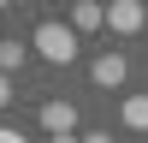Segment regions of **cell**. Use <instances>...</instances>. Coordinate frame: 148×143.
Here are the masks:
<instances>
[{
  "label": "cell",
  "mask_w": 148,
  "mask_h": 143,
  "mask_svg": "<svg viewBox=\"0 0 148 143\" xmlns=\"http://www.w3.org/2000/svg\"><path fill=\"white\" fill-rule=\"evenodd\" d=\"M30 48L47 60V66H71V60H77V30H71V24H59V18H47V24H36Z\"/></svg>",
  "instance_id": "6da1fadb"
},
{
  "label": "cell",
  "mask_w": 148,
  "mask_h": 143,
  "mask_svg": "<svg viewBox=\"0 0 148 143\" xmlns=\"http://www.w3.org/2000/svg\"><path fill=\"white\" fill-rule=\"evenodd\" d=\"M142 24H148V6H142V0H113V6H107V30H113V36H136Z\"/></svg>",
  "instance_id": "7a4b0ae2"
},
{
  "label": "cell",
  "mask_w": 148,
  "mask_h": 143,
  "mask_svg": "<svg viewBox=\"0 0 148 143\" xmlns=\"http://www.w3.org/2000/svg\"><path fill=\"white\" fill-rule=\"evenodd\" d=\"M89 78L101 83V90H119V83H125V54H95Z\"/></svg>",
  "instance_id": "3957f363"
},
{
  "label": "cell",
  "mask_w": 148,
  "mask_h": 143,
  "mask_svg": "<svg viewBox=\"0 0 148 143\" xmlns=\"http://www.w3.org/2000/svg\"><path fill=\"white\" fill-rule=\"evenodd\" d=\"M42 125H47V137L53 131H77V107L71 101H42Z\"/></svg>",
  "instance_id": "277c9868"
},
{
  "label": "cell",
  "mask_w": 148,
  "mask_h": 143,
  "mask_svg": "<svg viewBox=\"0 0 148 143\" xmlns=\"http://www.w3.org/2000/svg\"><path fill=\"white\" fill-rule=\"evenodd\" d=\"M101 24H107V6H95V0H71V30H101Z\"/></svg>",
  "instance_id": "5b68a950"
},
{
  "label": "cell",
  "mask_w": 148,
  "mask_h": 143,
  "mask_svg": "<svg viewBox=\"0 0 148 143\" xmlns=\"http://www.w3.org/2000/svg\"><path fill=\"white\" fill-rule=\"evenodd\" d=\"M119 119H125L130 131H148V95H125V101H119Z\"/></svg>",
  "instance_id": "8992f818"
},
{
  "label": "cell",
  "mask_w": 148,
  "mask_h": 143,
  "mask_svg": "<svg viewBox=\"0 0 148 143\" xmlns=\"http://www.w3.org/2000/svg\"><path fill=\"white\" fill-rule=\"evenodd\" d=\"M24 60L30 54H24L18 42H0V72H24Z\"/></svg>",
  "instance_id": "52a82bcc"
},
{
  "label": "cell",
  "mask_w": 148,
  "mask_h": 143,
  "mask_svg": "<svg viewBox=\"0 0 148 143\" xmlns=\"http://www.w3.org/2000/svg\"><path fill=\"white\" fill-rule=\"evenodd\" d=\"M6 101H12V78L0 72V107H6Z\"/></svg>",
  "instance_id": "ba28073f"
},
{
  "label": "cell",
  "mask_w": 148,
  "mask_h": 143,
  "mask_svg": "<svg viewBox=\"0 0 148 143\" xmlns=\"http://www.w3.org/2000/svg\"><path fill=\"white\" fill-rule=\"evenodd\" d=\"M47 143H83V137H77V131H53Z\"/></svg>",
  "instance_id": "9c48e42d"
},
{
  "label": "cell",
  "mask_w": 148,
  "mask_h": 143,
  "mask_svg": "<svg viewBox=\"0 0 148 143\" xmlns=\"http://www.w3.org/2000/svg\"><path fill=\"white\" fill-rule=\"evenodd\" d=\"M83 143H113V137H107V131H89V137H83Z\"/></svg>",
  "instance_id": "30bf717a"
},
{
  "label": "cell",
  "mask_w": 148,
  "mask_h": 143,
  "mask_svg": "<svg viewBox=\"0 0 148 143\" xmlns=\"http://www.w3.org/2000/svg\"><path fill=\"white\" fill-rule=\"evenodd\" d=\"M0 143H24V137H18V131H0Z\"/></svg>",
  "instance_id": "8fae6325"
},
{
  "label": "cell",
  "mask_w": 148,
  "mask_h": 143,
  "mask_svg": "<svg viewBox=\"0 0 148 143\" xmlns=\"http://www.w3.org/2000/svg\"><path fill=\"white\" fill-rule=\"evenodd\" d=\"M0 6H12V0H0Z\"/></svg>",
  "instance_id": "7c38bea8"
}]
</instances>
